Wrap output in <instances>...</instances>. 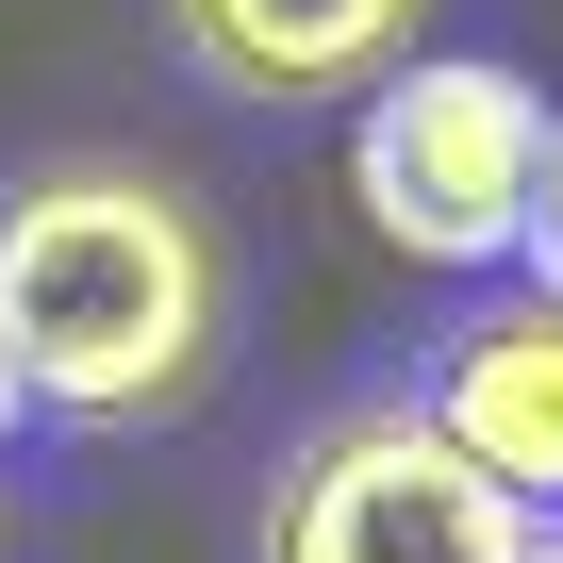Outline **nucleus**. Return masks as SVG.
Here are the masks:
<instances>
[{
  "label": "nucleus",
  "instance_id": "obj_6",
  "mask_svg": "<svg viewBox=\"0 0 563 563\" xmlns=\"http://www.w3.org/2000/svg\"><path fill=\"white\" fill-rule=\"evenodd\" d=\"M514 265L563 299V117H547V166H530V232H514Z\"/></svg>",
  "mask_w": 563,
  "mask_h": 563
},
{
  "label": "nucleus",
  "instance_id": "obj_5",
  "mask_svg": "<svg viewBox=\"0 0 563 563\" xmlns=\"http://www.w3.org/2000/svg\"><path fill=\"white\" fill-rule=\"evenodd\" d=\"M150 18L216 100H349V84L415 67L431 0H150Z\"/></svg>",
  "mask_w": 563,
  "mask_h": 563
},
{
  "label": "nucleus",
  "instance_id": "obj_1",
  "mask_svg": "<svg viewBox=\"0 0 563 563\" xmlns=\"http://www.w3.org/2000/svg\"><path fill=\"white\" fill-rule=\"evenodd\" d=\"M216 349H232V249L166 166L67 150L0 183V382H18V415L150 431L216 382Z\"/></svg>",
  "mask_w": 563,
  "mask_h": 563
},
{
  "label": "nucleus",
  "instance_id": "obj_2",
  "mask_svg": "<svg viewBox=\"0 0 563 563\" xmlns=\"http://www.w3.org/2000/svg\"><path fill=\"white\" fill-rule=\"evenodd\" d=\"M265 563H547V514L497 497L431 431V398H349L282 448Z\"/></svg>",
  "mask_w": 563,
  "mask_h": 563
},
{
  "label": "nucleus",
  "instance_id": "obj_3",
  "mask_svg": "<svg viewBox=\"0 0 563 563\" xmlns=\"http://www.w3.org/2000/svg\"><path fill=\"white\" fill-rule=\"evenodd\" d=\"M530 166H547V100L497 51H415L398 84H365L349 183H365L382 249H415V265H514Z\"/></svg>",
  "mask_w": 563,
  "mask_h": 563
},
{
  "label": "nucleus",
  "instance_id": "obj_4",
  "mask_svg": "<svg viewBox=\"0 0 563 563\" xmlns=\"http://www.w3.org/2000/svg\"><path fill=\"white\" fill-rule=\"evenodd\" d=\"M431 431H448L497 497H530V514L563 530V299H547V282L481 299V316L431 349Z\"/></svg>",
  "mask_w": 563,
  "mask_h": 563
},
{
  "label": "nucleus",
  "instance_id": "obj_7",
  "mask_svg": "<svg viewBox=\"0 0 563 563\" xmlns=\"http://www.w3.org/2000/svg\"><path fill=\"white\" fill-rule=\"evenodd\" d=\"M0 415H18V382H0Z\"/></svg>",
  "mask_w": 563,
  "mask_h": 563
},
{
  "label": "nucleus",
  "instance_id": "obj_8",
  "mask_svg": "<svg viewBox=\"0 0 563 563\" xmlns=\"http://www.w3.org/2000/svg\"><path fill=\"white\" fill-rule=\"evenodd\" d=\"M547 563H563V530H547Z\"/></svg>",
  "mask_w": 563,
  "mask_h": 563
}]
</instances>
